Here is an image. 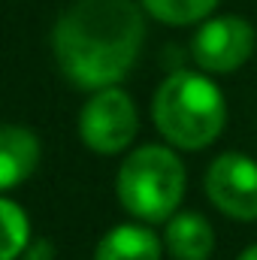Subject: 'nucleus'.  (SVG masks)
I'll return each instance as SVG.
<instances>
[{"label": "nucleus", "mask_w": 257, "mask_h": 260, "mask_svg": "<svg viewBox=\"0 0 257 260\" xmlns=\"http://www.w3.org/2000/svg\"><path fill=\"white\" fill-rule=\"evenodd\" d=\"M209 200L236 221H257V164L245 154H221L206 173Z\"/></svg>", "instance_id": "6"}, {"label": "nucleus", "mask_w": 257, "mask_h": 260, "mask_svg": "<svg viewBox=\"0 0 257 260\" xmlns=\"http://www.w3.org/2000/svg\"><path fill=\"white\" fill-rule=\"evenodd\" d=\"M142 6L164 24H194L203 21L218 0H142Z\"/></svg>", "instance_id": "11"}, {"label": "nucleus", "mask_w": 257, "mask_h": 260, "mask_svg": "<svg viewBox=\"0 0 257 260\" xmlns=\"http://www.w3.org/2000/svg\"><path fill=\"white\" fill-rule=\"evenodd\" d=\"M167 248L176 260H206L215 248V233L209 221L197 212H182L167 224Z\"/></svg>", "instance_id": "8"}, {"label": "nucleus", "mask_w": 257, "mask_h": 260, "mask_svg": "<svg viewBox=\"0 0 257 260\" xmlns=\"http://www.w3.org/2000/svg\"><path fill=\"white\" fill-rule=\"evenodd\" d=\"M94 260H160V242L148 227L118 224L100 239Z\"/></svg>", "instance_id": "9"}, {"label": "nucleus", "mask_w": 257, "mask_h": 260, "mask_svg": "<svg viewBox=\"0 0 257 260\" xmlns=\"http://www.w3.org/2000/svg\"><path fill=\"white\" fill-rule=\"evenodd\" d=\"M151 115L167 142L197 151L218 139L224 130L227 106L212 79L203 73L179 70L157 88Z\"/></svg>", "instance_id": "2"}, {"label": "nucleus", "mask_w": 257, "mask_h": 260, "mask_svg": "<svg viewBox=\"0 0 257 260\" xmlns=\"http://www.w3.org/2000/svg\"><path fill=\"white\" fill-rule=\"evenodd\" d=\"M30 242L27 215L12 200L0 197V260H15Z\"/></svg>", "instance_id": "10"}, {"label": "nucleus", "mask_w": 257, "mask_h": 260, "mask_svg": "<svg viewBox=\"0 0 257 260\" xmlns=\"http://www.w3.org/2000/svg\"><path fill=\"white\" fill-rule=\"evenodd\" d=\"M40 164V142L30 130L0 124V191L21 185Z\"/></svg>", "instance_id": "7"}, {"label": "nucleus", "mask_w": 257, "mask_h": 260, "mask_svg": "<svg viewBox=\"0 0 257 260\" xmlns=\"http://www.w3.org/2000/svg\"><path fill=\"white\" fill-rule=\"evenodd\" d=\"M145 18L133 0H76L52 30L55 61L79 88H112L136 64Z\"/></svg>", "instance_id": "1"}, {"label": "nucleus", "mask_w": 257, "mask_h": 260, "mask_svg": "<svg viewBox=\"0 0 257 260\" xmlns=\"http://www.w3.org/2000/svg\"><path fill=\"white\" fill-rule=\"evenodd\" d=\"M136 106L121 88H100L91 94L79 115V133L82 142L100 154H115L124 151L133 136H136Z\"/></svg>", "instance_id": "4"}, {"label": "nucleus", "mask_w": 257, "mask_h": 260, "mask_svg": "<svg viewBox=\"0 0 257 260\" xmlns=\"http://www.w3.org/2000/svg\"><path fill=\"white\" fill-rule=\"evenodd\" d=\"M239 260H257V245H251V248H245V251L239 254Z\"/></svg>", "instance_id": "12"}, {"label": "nucleus", "mask_w": 257, "mask_h": 260, "mask_svg": "<svg viewBox=\"0 0 257 260\" xmlns=\"http://www.w3.org/2000/svg\"><path fill=\"white\" fill-rule=\"evenodd\" d=\"M194 61L206 73H233L254 52V27L239 15H218L194 34Z\"/></svg>", "instance_id": "5"}, {"label": "nucleus", "mask_w": 257, "mask_h": 260, "mask_svg": "<svg viewBox=\"0 0 257 260\" xmlns=\"http://www.w3.org/2000/svg\"><path fill=\"white\" fill-rule=\"evenodd\" d=\"M185 194L182 160L164 145H142L118 173V197L130 215L157 224L176 215Z\"/></svg>", "instance_id": "3"}]
</instances>
